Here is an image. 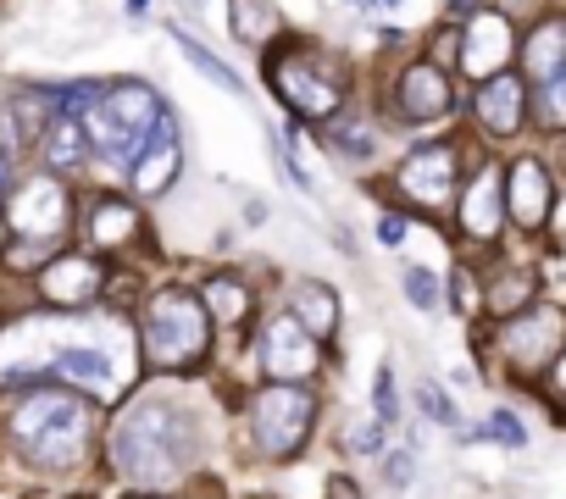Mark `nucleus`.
<instances>
[{
    "label": "nucleus",
    "mask_w": 566,
    "mask_h": 499,
    "mask_svg": "<svg viewBox=\"0 0 566 499\" xmlns=\"http://www.w3.org/2000/svg\"><path fill=\"white\" fill-rule=\"evenodd\" d=\"M112 460H117L123 477H134L145 488H161L195 460V433L172 405L139 400L112 433Z\"/></svg>",
    "instance_id": "obj_1"
},
{
    "label": "nucleus",
    "mask_w": 566,
    "mask_h": 499,
    "mask_svg": "<svg viewBox=\"0 0 566 499\" xmlns=\"http://www.w3.org/2000/svg\"><path fill=\"white\" fill-rule=\"evenodd\" d=\"M211 350V317L195 295L184 289H161L145 311V355L161 372H189L200 367Z\"/></svg>",
    "instance_id": "obj_2"
},
{
    "label": "nucleus",
    "mask_w": 566,
    "mask_h": 499,
    "mask_svg": "<svg viewBox=\"0 0 566 499\" xmlns=\"http://www.w3.org/2000/svg\"><path fill=\"white\" fill-rule=\"evenodd\" d=\"M12 438L34 466H73L90 438V416L73 394H34L12 416Z\"/></svg>",
    "instance_id": "obj_3"
},
{
    "label": "nucleus",
    "mask_w": 566,
    "mask_h": 499,
    "mask_svg": "<svg viewBox=\"0 0 566 499\" xmlns=\"http://www.w3.org/2000/svg\"><path fill=\"white\" fill-rule=\"evenodd\" d=\"M266 78L283 95V106L301 112V117H334L345 100V67L323 51L306 45H283L266 56Z\"/></svg>",
    "instance_id": "obj_4"
},
{
    "label": "nucleus",
    "mask_w": 566,
    "mask_h": 499,
    "mask_svg": "<svg viewBox=\"0 0 566 499\" xmlns=\"http://www.w3.org/2000/svg\"><path fill=\"white\" fill-rule=\"evenodd\" d=\"M161 123V100H156V89L150 84H117V89H106L101 100H95V112H90V139H95V150L106 156V161H128V156H139V145H145V134Z\"/></svg>",
    "instance_id": "obj_5"
},
{
    "label": "nucleus",
    "mask_w": 566,
    "mask_h": 499,
    "mask_svg": "<svg viewBox=\"0 0 566 499\" xmlns=\"http://www.w3.org/2000/svg\"><path fill=\"white\" fill-rule=\"evenodd\" d=\"M250 427H255V449L272 455V460H290L306 433H312V394L306 389H290V383H272L255 394V411H250Z\"/></svg>",
    "instance_id": "obj_6"
},
{
    "label": "nucleus",
    "mask_w": 566,
    "mask_h": 499,
    "mask_svg": "<svg viewBox=\"0 0 566 499\" xmlns=\"http://www.w3.org/2000/svg\"><path fill=\"white\" fill-rule=\"evenodd\" d=\"M566 339V317L555 311V306H533V311H522L505 333H500V344H505V361L511 367H522V372H538L549 355H555V344Z\"/></svg>",
    "instance_id": "obj_7"
},
{
    "label": "nucleus",
    "mask_w": 566,
    "mask_h": 499,
    "mask_svg": "<svg viewBox=\"0 0 566 499\" xmlns=\"http://www.w3.org/2000/svg\"><path fill=\"white\" fill-rule=\"evenodd\" d=\"M261 361H266V372H272L277 383H301V378H312V372H317V339H312V333L301 328V317L290 311V317L266 322Z\"/></svg>",
    "instance_id": "obj_8"
},
{
    "label": "nucleus",
    "mask_w": 566,
    "mask_h": 499,
    "mask_svg": "<svg viewBox=\"0 0 566 499\" xmlns=\"http://www.w3.org/2000/svg\"><path fill=\"white\" fill-rule=\"evenodd\" d=\"M400 194H411L417 205H444L450 200V183H455V150L450 145H428V150H411L406 167L395 172Z\"/></svg>",
    "instance_id": "obj_9"
},
{
    "label": "nucleus",
    "mask_w": 566,
    "mask_h": 499,
    "mask_svg": "<svg viewBox=\"0 0 566 499\" xmlns=\"http://www.w3.org/2000/svg\"><path fill=\"white\" fill-rule=\"evenodd\" d=\"M511 51H516L511 23H505L500 12H478L472 29H467V40H461V67H467L472 78H494V73H505Z\"/></svg>",
    "instance_id": "obj_10"
},
{
    "label": "nucleus",
    "mask_w": 566,
    "mask_h": 499,
    "mask_svg": "<svg viewBox=\"0 0 566 499\" xmlns=\"http://www.w3.org/2000/svg\"><path fill=\"white\" fill-rule=\"evenodd\" d=\"M67 222V194L56 178H34L18 200H12V227L18 238H56Z\"/></svg>",
    "instance_id": "obj_11"
},
{
    "label": "nucleus",
    "mask_w": 566,
    "mask_h": 499,
    "mask_svg": "<svg viewBox=\"0 0 566 499\" xmlns=\"http://www.w3.org/2000/svg\"><path fill=\"white\" fill-rule=\"evenodd\" d=\"M101 284H106V273H101V262H90V256H56V262L40 273V295H45L51 306H62V311L90 306V300L101 295Z\"/></svg>",
    "instance_id": "obj_12"
},
{
    "label": "nucleus",
    "mask_w": 566,
    "mask_h": 499,
    "mask_svg": "<svg viewBox=\"0 0 566 499\" xmlns=\"http://www.w3.org/2000/svg\"><path fill=\"white\" fill-rule=\"evenodd\" d=\"M400 112H406L411 123H433V117H444V112H450V78H444L433 62L406 67V73H400Z\"/></svg>",
    "instance_id": "obj_13"
},
{
    "label": "nucleus",
    "mask_w": 566,
    "mask_h": 499,
    "mask_svg": "<svg viewBox=\"0 0 566 499\" xmlns=\"http://www.w3.org/2000/svg\"><path fill=\"white\" fill-rule=\"evenodd\" d=\"M505 194H511V216L522 222V227H544V216H549V178H544V167L538 161H511V178H505Z\"/></svg>",
    "instance_id": "obj_14"
},
{
    "label": "nucleus",
    "mask_w": 566,
    "mask_h": 499,
    "mask_svg": "<svg viewBox=\"0 0 566 499\" xmlns=\"http://www.w3.org/2000/svg\"><path fill=\"white\" fill-rule=\"evenodd\" d=\"M172 178H178V128H172V117L161 112V123L150 128V150H145L139 167H134V189H139V194H161Z\"/></svg>",
    "instance_id": "obj_15"
},
{
    "label": "nucleus",
    "mask_w": 566,
    "mask_h": 499,
    "mask_svg": "<svg viewBox=\"0 0 566 499\" xmlns=\"http://www.w3.org/2000/svg\"><path fill=\"white\" fill-rule=\"evenodd\" d=\"M478 117H483L489 134H516V123H522V78L494 73V78L478 89Z\"/></svg>",
    "instance_id": "obj_16"
},
{
    "label": "nucleus",
    "mask_w": 566,
    "mask_h": 499,
    "mask_svg": "<svg viewBox=\"0 0 566 499\" xmlns=\"http://www.w3.org/2000/svg\"><path fill=\"white\" fill-rule=\"evenodd\" d=\"M461 233L467 238H494L500 233V178L478 172V183L461 194Z\"/></svg>",
    "instance_id": "obj_17"
},
{
    "label": "nucleus",
    "mask_w": 566,
    "mask_h": 499,
    "mask_svg": "<svg viewBox=\"0 0 566 499\" xmlns=\"http://www.w3.org/2000/svg\"><path fill=\"white\" fill-rule=\"evenodd\" d=\"M295 317H301V328H306L312 339H334V333H339V300H334V289L306 278V284L295 289Z\"/></svg>",
    "instance_id": "obj_18"
},
{
    "label": "nucleus",
    "mask_w": 566,
    "mask_h": 499,
    "mask_svg": "<svg viewBox=\"0 0 566 499\" xmlns=\"http://www.w3.org/2000/svg\"><path fill=\"white\" fill-rule=\"evenodd\" d=\"M522 67H527V78H533V84L555 78V73L566 67V23H544V29L527 40V51H522Z\"/></svg>",
    "instance_id": "obj_19"
},
{
    "label": "nucleus",
    "mask_w": 566,
    "mask_h": 499,
    "mask_svg": "<svg viewBox=\"0 0 566 499\" xmlns=\"http://www.w3.org/2000/svg\"><path fill=\"white\" fill-rule=\"evenodd\" d=\"M134 227H139V216H134V205H123V200H101V205L90 211V233H95V244H101V250L128 244V238H134Z\"/></svg>",
    "instance_id": "obj_20"
},
{
    "label": "nucleus",
    "mask_w": 566,
    "mask_h": 499,
    "mask_svg": "<svg viewBox=\"0 0 566 499\" xmlns=\"http://www.w3.org/2000/svg\"><path fill=\"white\" fill-rule=\"evenodd\" d=\"M228 18H233V34H239L244 45H261V40L277 29L272 0H228Z\"/></svg>",
    "instance_id": "obj_21"
},
{
    "label": "nucleus",
    "mask_w": 566,
    "mask_h": 499,
    "mask_svg": "<svg viewBox=\"0 0 566 499\" xmlns=\"http://www.w3.org/2000/svg\"><path fill=\"white\" fill-rule=\"evenodd\" d=\"M172 40H178V51H184V56H189V62H195V67H200V73H206L211 84H222L228 95H244V78H239V73H233V67H228L222 56H211V51H206V45H200L195 34L172 29Z\"/></svg>",
    "instance_id": "obj_22"
},
{
    "label": "nucleus",
    "mask_w": 566,
    "mask_h": 499,
    "mask_svg": "<svg viewBox=\"0 0 566 499\" xmlns=\"http://www.w3.org/2000/svg\"><path fill=\"white\" fill-rule=\"evenodd\" d=\"M78 156H84V128H78L73 112H62L51 123V134H45V161L51 167H78Z\"/></svg>",
    "instance_id": "obj_23"
},
{
    "label": "nucleus",
    "mask_w": 566,
    "mask_h": 499,
    "mask_svg": "<svg viewBox=\"0 0 566 499\" xmlns=\"http://www.w3.org/2000/svg\"><path fill=\"white\" fill-rule=\"evenodd\" d=\"M56 372L62 378H78V383H106L112 378V361L101 355V350H56Z\"/></svg>",
    "instance_id": "obj_24"
},
{
    "label": "nucleus",
    "mask_w": 566,
    "mask_h": 499,
    "mask_svg": "<svg viewBox=\"0 0 566 499\" xmlns=\"http://www.w3.org/2000/svg\"><path fill=\"white\" fill-rule=\"evenodd\" d=\"M206 300H211V317L217 322H244V311H250V295H244L239 278H211Z\"/></svg>",
    "instance_id": "obj_25"
},
{
    "label": "nucleus",
    "mask_w": 566,
    "mask_h": 499,
    "mask_svg": "<svg viewBox=\"0 0 566 499\" xmlns=\"http://www.w3.org/2000/svg\"><path fill=\"white\" fill-rule=\"evenodd\" d=\"M538 117H544V128H566V67L538 84Z\"/></svg>",
    "instance_id": "obj_26"
},
{
    "label": "nucleus",
    "mask_w": 566,
    "mask_h": 499,
    "mask_svg": "<svg viewBox=\"0 0 566 499\" xmlns=\"http://www.w3.org/2000/svg\"><path fill=\"white\" fill-rule=\"evenodd\" d=\"M417 405H422V416H433V422H444V427H461V416H455V405H450V394H444L439 383H422V389H417Z\"/></svg>",
    "instance_id": "obj_27"
},
{
    "label": "nucleus",
    "mask_w": 566,
    "mask_h": 499,
    "mask_svg": "<svg viewBox=\"0 0 566 499\" xmlns=\"http://www.w3.org/2000/svg\"><path fill=\"white\" fill-rule=\"evenodd\" d=\"M373 411H378V422H395V411H400V394H395V372H389V361H384L378 378H373Z\"/></svg>",
    "instance_id": "obj_28"
},
{
    "label": "nucleus",
    "mask_w": 566,
    "mask_h": 499,
    "mask_svg": "<svg viewBox=\"0 0 566 499\" xmlns=\"http://www.w3.org/2000/svg\"><path fill=\"white\" fill-rule=\"evenodd\" d=\"M406 295H411L417 311H433V306H439V284H433V273L411 267V273H406Z\"/></svg>",
    "instance_id": "obj_29"
},
{
    "label": "nucleus",
    "mask_w": 566,
    "mask_h": 499,
    "mask_svg": "<svg viewBox=\"0 0 566 499\" xmlns=\"http://www.w3.org/2000/svg\"><path fill=\"white\" fill-rule=\"evenodd\" d=\"M522 300H527V278H522V273H505V278L494 284V295H489L494 311H516Z\"/></svg>",
    "instance_id": "obj_30"
},
{
    "label": "nucleus",
    "mask_w": 566,
    "mask_h": 499,
    "mask_svg": "<svg viewBox=\"0 0 566 499\" xmlns=\"http://www.w3.org/2000/svg\"><path fill=\"white\" fill-rule=\"evenodd\" d=\"M489 438H500L505 449H522V444H527V427H522L511 411H494V422H489Z\"/></svg>",
    "instance_id": "obj_31"
},
{
    "label": "nucleus",
    "mask_w": 566,
    "mask_h": 499,
    "mask_svg": "<svg viewBox=\"0 0 566 499\" xmlns=\"http://www.w3.org/2000/svg\"><path fill=\"white\" fill-rule=\"evenodd\" d=\"M334 150H345V156H373V134L339 123V128H334Z\"/></svg>",
    "instance_id": "obj_32"
},
{
    "label": "nucleus",
    "mask_w": 566,
    "mask_h": 499,
    "mask_svg": "<svg viewBox=\"0 0 566 499\" xmlns=\"http://www.w3.org/2000/svg\"><path fill=\"white\" fill-rule=\"evenodd\" d=\"M455 306H461V311H467V317H472V311H478V284H472V273H467V267H461V273H455Z\"/></svg>",
    "instance_id": "obj_33"
},
{
    "label": "nucleus",
    "mask_w": 566,
    "mask_h": 499,
    "mask_svg": "<svg viewBox=\"0 0 566 499\" xmlns=\"http://www.w3.org/2000/svg\"><path fill=\"white\" fill-rule=\"evenodd\" d=\"M411 471H417L411 449H395V455H389V482H395V488H406V482H411Z\"/></svg>",
    "instance_id": "obj_34"
},
{
    "label": "nucleus",
    "mask_w": 566,
    "mask_h": 499,
    "mask_svg": "<svg viewBox=\"0 0 566 499\" xmlns=\"http://www.w3.org/2000/svg\"><path fill=\"white\" fill-rule=\"evenodd\" d=\"M378 444H384V438H378V422H361V427L350 433V449H356V455H373Z\"/></svg>",
    "instance_id": "obj_35"
},
{
    "label": "nucleus",
    "mask_w": 566,
    "mask_h": 499,
    "mask_svg": "<svg viewBox=\"0 0 566 499\" xmlns=\"http://www.w3.org/2000/svg\"><path fill=\"white\" fill-rule=\"evenodd\" d=\"M378 238H384V244H400V238H406V216H384V222H378Z\"/></svg>",
    "instance_id": "obj_36"
},
{
    "label": "nucleus",
    "mask_w": 566,
    "mask_h": 499,
    "mask_svg": "<svg viewBox=\"0 0 566 499\" xmlns=\"http://www.w3.org/2000/svg\"><path fill=\"white\" fill-rule=\"evenodd\" d=\"M328 499H361V493H356L345 477H334V482H328Z\"/></svg>",
    "instance_id": "obj_37"
},
{
    "label": "nucleus",
    "mask_w": 566,
    "mask_h": 499,
    "mask_svg": "<svg viewBox=\"0 0 566 499\" xmlns=\"http://www.w3.org/2000/svg\"><path fill=\"white\" fill-rule=\"evenodd\" d=\"M7 178H12V161H7V150H0V194H7Z\"/></svg>",
    "instance_id": "obj_38"
},
{
    "label": "nucleus",
    "mask_w": 566,
    "mask_h": 499,
    "mask_svg": "<svg viewBox=\"0 0 566 499\" xmlns=\"http://www.w3.org/2000/svg\"><path fill=\"white\" fill-rule=\"evenodd\" d=\"M555 389L566 394V355H560V367H555Z\"/></svg>",
    "instance_id": "obj_39"
},
{
    "label": "nucleus",
    "mask_w": 566,
    "mask_h": 499,
    "mask_svg": "<svg viewBox=\"0 0 566 499\" xmlns=\"http://www.w3.org/2000/svg\"><path fill=\"white\" fill-rule=\"evenodd\" d=\"M350 7H373V0H350Z\"/></svg>",
    "instance_id": "obj_40"
},
{
    "label": "nucleus",
    "mask_w": 566,
    "mask_h": 499,
    "mask_svg": "<svg viewBox=\"0 0 566 499\" xmlns=\"http://www.w3.org/2000/svg\"><path fill=\"white\" fill-rule=\"evenodd\" d=\"M134 499H150V493H134Z\"/></svg>",
    "instance_id": "obj_41"
},
{
    "label": "nucleus",
    "mask_w": 566,
    "mask_h": 499,
    "mask_svg": "<svg viewBox=\"0 0 566 499\" xmlns=\"http://www.w3.org/2000/svg\"><path fill=\"white\" fill-rule=\"evenodd\" d=\"M389 7H395V0H389Z\"/></svg>",
    "instance_id": "obj_42"
}]
</instances>
